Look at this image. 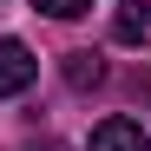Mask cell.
<instances>
[{"label": "cell", "instance_id": "obj_1", "mask_svg": "<svg viewBox=\"0 0 151 151\" xmlns=\"http://www.w3.org/2000/svg\"><path fill=\"white\" fill-rule=\"evenodd\" d=\"M33 79H40V59H33L20 40H0V99H20Z\"/></svg>", "mask_w": 151, "mask_h": 151}, {"label": "cell", "instance_id": "obj_2", "mask_svg": "<svg viewBox=\"0 0 151 151\" xmlns=\"http://www.w3.org/2000/svg\"><path fill=\"white\" fill-rule=\"evenodd\" d=\"M112 40L118 46H151V0H118L112 7Z\"/></svg>", "mask_w": 151, "mask_h": 151}, {"label": "cell", "instance_id": "obj_3", "mask_svg": "<svg viewBox=\"0 0 151 151\" xmlns=\"http://www.w3.org/2000/svg\"><path fill=\"white\" fill-rule=\"evenodd\" d=\"M92 151H151V132L132 118H105V125H92Z\"/></svg>", "mask_w": 151, "mask_h": 151}, {"label": "cell", "instance_id": "obj_4", "mask_svg": "<svg viewBox=\"0 0 151 151\" xmlns=\"http://www.w3.org/2000/svg\"><path fill=\"white\" fill-rule=\"evenodd\" d=\"M99 79H105V66H99V53H66V86H99Z\"/></svg>", "mask_w": 151, "mask_h": 151}, {"label": "cell", "instance_id": "obj_5", "mask_svg": "<svg viewBox=\"0 0 151 151\" xmlns=\"http://www.w3.org/2000/svg\"><path fill=\"white\" fill-rule=\"evenodd\" d=\"M40 13H53V20H79V13H92V0H33Z\"/></svg>", "mask_w": 151, "mask_h": 151}]
</instances>
